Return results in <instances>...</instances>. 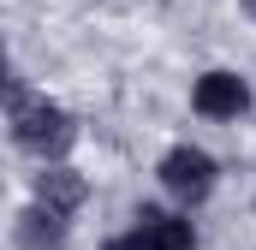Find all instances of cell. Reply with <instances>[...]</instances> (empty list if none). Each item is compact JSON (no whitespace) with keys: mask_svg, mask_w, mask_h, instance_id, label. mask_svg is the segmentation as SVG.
<instances>
[{"mask_svg":"<svg viewBox=\"0 0 256 250\" xmlns=\"http://www.w3.org/2000/svg\"><path fill=\"white\" fill-rule=\"evenodd\" d=\"M161 185H167V196H179L185 208H196L208 190H214V179H220V167H214V155L208 149H196V143H173L167 155H161Z\"/></svg>","mask_w":256,"mask_h":250,"instance_id":"2","label":"cell"},{"mask_svg":"<svg viewBox=\"0 0 256 250\" xmlns=\"http://www.w3.org/2000/svg\"><path fill=\"white\" fill-rule=\"evenodd\" d=\"M191 108L202 120H238L244 108H250V84L238 78V72H226V66H214V72H202L191 90Z\"/></svg>","mask_w":256,"mask_h":250,"instance_id":"3","label":"cell"},{"mask_svg":"<svg viewBox=\"0 0 256 250\" xmlns=\"http://www.w3.org/2000/svg\"><path fill=\"white\" fill-rule=\"evenodd\" d=\"M72 238V214H54L48 202H30L18 214V250H66Z\"/></svg>","mask_w":256,"mask_h":250,"instance_id":"4","label":"cell"},{"mask_svg":"<svg viewBox=\"0 0 256 250\" xmlns=\"http://www.w3.org/2000/svg\"><path fill=\"white\" fill-rule=\"evenodd\" d=\"M6 120H12V143L24 155H36V161H60L66 149L78 143V120L66 114L60 102L36 96L18 72L6 78Z\"/></svg>","mask_w":256,"mask_h":250,"instance_id":"1","label":"cell"},{"mask_svg":"<svg viewBox=\"0 0 256 250\" xmlns=\"http://www.w3.org/2000/svg\"><path fill=\"white\" fill-rule=\"evenodd\" d=\"M84 196H90L84 173H72V167H60V161H42V173H36V202H48L54 214H78Z\"/></svg>","mask_w":256,"mask_h":250,"instance_id":"5","label":"cell"},{"mask_svg":"<svg viewBox=\"0 0 256 250\" xmlns=\"http://www.w3.org/2000/svg\"><path fill=\"white\" fill-rule=\"evenodd\" d=\"M102 250H149V244H143V238H137V226H131L126 238H108V244H102Z\"/></svg>","mask_w":256,"mask_h":250,"instance_id":"7","label":"cell"},{"mask_svg":"<svg viewBox=\"0 0 256 250\" xmlns=\"http://www.w3.org/2000/svg\"><path fill=\"white\" fill-rule=\"evenodd\" d=\"M250 6H256V0H250Z\"/></svg>","mask_w":256,"mask_h":250,"instance_id":"8","label":"cell"},{"mask_svg":"<svg viewBox=\"0 0 256 250\" xmlns=\"http://www.w3.org/2000/svg\"><path fill=\"white\" fill-rule=\"evenodd\" d=\"M137 238L149 250H196V232L185 214H167V208H137Z\"/></svg>","mask_w":256,"mask_h":250,"instance_id":"6","label":"cell"}]
</instances>
